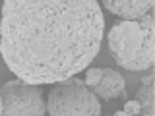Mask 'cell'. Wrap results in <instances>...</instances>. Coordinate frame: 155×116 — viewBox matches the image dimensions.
I'll list each match as a JSON object with an SVG mask.
<instances>
[{
	"label": "cell",
	"instance_id": "cell-1",
	"mask_svg": "<svg viewBox=\"0 0 155 116\" xmlns=\"http://www.w3.org/2000/svg\"><path fill=\"white\" fill-rule=\"evenodd\" d=\"M103 33L97 0H4L0 54L18 79L58 83L93 62Z\"/></svg>",
	"mask_w": 155,
	"mask_h": 116
},
{
	"label": "cell",
	"instance_id": "cell-2",
	"mask_svg": "<svg viewBox=\"0 0 155 116\" xmlns=\"http://www.w3.org/2000/svg\"><path fill=\"white\" fill-rule=\"evenodd\" d=\"M109 50L124 70L143 72L155 58V18L151 12L138 19H122L109 31Z\"/></svg>",
	"mask_w": 155,
	"mask_h": 116
},
{
	"label": "cell",
	"instance_id": "cell-3",
	"mask_svg": "<svg viewBox=\"0 0 155 116\" xmlns=\"http://www.w3.org/2000/svg\"><path fill=\"white\" fill-rule=\"evenodd\" d=\"M47 110L51 116H99L101 103L84 81L72 76L54 83Z\"/></svg>",
	"mask_w": 155,
	"mask_h": 116
},
{
	"label": "cell",
	"instance_id": "cell-4",
	"mask_svg": "<svg viewBox=\"0 0 155 116\" xmlns=\"http://www.w3.org/2000/svg\"><path fill=\"white\" fill-rule=\"evenodd\" d=\"M2 116H45L47 105L37 85L10 79L0 87Z\"/></svg>",
	"mask_w": 155,
	"mask_h": 116
},
{
	"label": "cell",
	"instance_id": "cell-5",
	"mask_svg": "<svg viewBox=\"0 0 155 116\" xmlns=\"http://www.w3.org/2000/svg\"><path fill=\"white\" fill-rule=\"evenodd\" d=\"M93 93L97 95V99H116V97H122L126 99V81L122 74H118L116 70H110V68H103V74H101V79L93 89Z\"/></svg>",
	"mask_w": 155,
	"mask_h": 116
},
{
	"label": "cell",
	"instance_id": "cell-6",
	"mask_svg": "<svg viewBox=\"0 0 155 116\" xmlns=\"http://www.w3.org/2000/svg\"><path fill=\"white\" fill-rule=\"evenodd\" d=\"M155 0H103V6L122 19H138L153 10Z\"/></svg>",
	"mask_w": 155,
	"mask_h": 116
},
{
	"label": "cell",
	"instance_id": "cell-7",
	"mask_svg": "<svg viewBox=\"0 0 155 116\" xmlns=\"http://www.w3.org/2000/svg\"><path fill=\"white\" fill-rule=\"evenodd\" d=\"M153 77L145 76L143 77V87L138 89V103L142 105V108L145 110L147 116H153V87H151Z\"/></svg>",
	"mask_w": 155,
	"mask_h": 116
},
{
	"label": "cell",
	"instance_id": "cell-8",
	"mask_svg": "<svg viewBox=\"0 0 155 116\" xmlns=\"http://www.w3.org/2000/svg\"><path fill=\"white\" fill-rule=\"evenodd\" d=\"M140 110H142V105L138 103V101H128L124 106V110H116L114 114L110 116H138Z\"/></svg>",
	"mask_w": 155,
	"mask_h": 116
},
{
	"label": "cell",
	"instance_id": "cell-9",
	"mask_svg": "<svg viewBox=\"0 0 155 116\" xmlns=\"http://www.w3.org/2000/svg\"><path fill=\"white\" fill-rule=\"evenodd\" d=\"M101 74H103V68H91V70H87V74H85V81H84V83L89 87V89H93V87L99 83Z\"/></svg>",
	"mask_w": 155,
	"mask_h": 116
},
{
	"label": "cell",
	"instance_id": "cell-10",
	"mask_svg": "<svg viewBox=\"0 0 155 116\" xmlns=\"http://www.w3.org/2000/svg\"><path fill=\"white\" fill-rule=\"evenodd\" d=\"M0 116H2V99H0Z\"/></svg>",
	"mask_w": 155,
	"mask_h": 116
}]
</instances>
